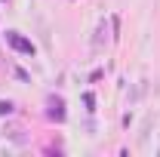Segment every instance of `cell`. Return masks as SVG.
I'll return each instance as SVG.
<instances>
[{
	"mask_svg": "<svg viewBox=\"0 0 160 157\" xmlns=\"http://www.w3.org/2000/svg\"><path fill=\"white\" fill-rule=\"evenodd\" d=\"M6 43L16 49V53H25V56H34V43L31 40H25L22 34H16V31H6Z\"/></svg>",
	"mask_w": 160,
	"mask_h": 157,
	"instance_id": "1",
	"label": "cell"
},
{
	"mask_svg": "<svg viewBox=\"0 0 160 157\" xmlns=\"http://www.w3.org/2000/svg\"><path fill=\"white\" fill-rule=\"evenodd\" d=\"M49 117L52 120H65V102H62V99H49Z\"/></svg>",
	"mask_w": 160,
	"mask_h": 157,
	"instance_id": "2",
	"label": "cell"
},
{
	"mask_svg": "<svg viewBox=\"0 0 160 157\" xmlns=\"http://www.w3.org/2000/svg\"><path fill=\"white\" fill-rule=\"evenodd\" d=\"M105 34H108V22H99V28H96V40H92V49H96V53H99L102 46H105Z\"/></svg>",
	"mask_w": 160,
	"mask_h": 157,
	"instance_id": "3",
	"label": "cell"
},
{
	"mask_svg": "<svg viewBox=\"0 0 160 157\" xmlns=\"http://www.w3.org/2000/svg\"><path fill=\"white\" fill-rule=\"evenodd\" d=\"M12 111V102H0V114H9Z\"/></svg>",
	"mask_w": 160,
	"mask_h": 157,
	"instance_id": "4",
	"label": "cell"
}]
</instances>
